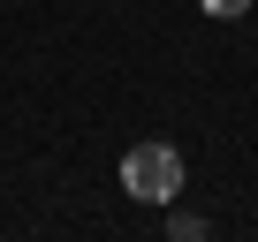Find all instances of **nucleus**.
<instances>
[{"instance_id":"nucleus-1","label":"nucleus","mask_w":258,"mask_h":242,"mask_svg":"<svg viewBox=\"0 0 258 242\" xmlns=\"http://www.w3.org/2000/svg\"><path fill=\"white\" fill-rule=\"evenodd\" d=\"M121 189L137 197V204H167V197L182 189V152H175V144H129Z\"/></svg>"},{"instance_id":"nucleus-2","label":"nucleus","mask_w":258,"mask_h":242,"mask_svg":"<svg viewBox=\"0 0 258 242\" xmlns=\"http://www.w3.org/2000/svg\"><path fill=\"white\" fill-rule=\"evenodd\" d=\"M167 234H175V242H190V234H205V219H198V212H175V219H167Z\"/></svg>"},{"instance_id":"nucleus-3","label":"nucleus","mask_w":258,"mask_h":242,"mask_svg":"<svg viewBox=\"0 0 258 242\" xmlns=\"http://www.w3.org/2000/svg\"><path fill=\"white\" fill-rule=\"evenodd\" d=\"M198 8H205V16H220V23H228V16H243V8H250V0H198Z\"/></svg>"}]
</instances>
